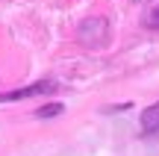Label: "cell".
<instances>
[{
    "label": "cell",
    "mask_w": 159,
    "mask_h": 156,
    "mask_svg": "<svg viewBox=\"0 0 159 156\" xmlns=\"http://www.w3.org/2000/svg\"><path fill=\"white\" fill-rule=\"evenodd\" d=\"M77 38L83 41V44H89V47L106 44V41H109V24H106V18H89V21H83L80 29H77Z\"/></svg>",
    "instance_id": "cell-1"
},
{
    "label": "cell",
    "mask_w": 159,
    "mask_h": 156,
    "mask_svg": "<svg viewBox=\"0 0 159 156\" xmlns=\"http://www.w3.org/2000/svg\"><path fill=\"white\" fill-rule=\"evenodd\" d=\"M56 91V86L53 82H35V86H30V88H15V91H6V94H0V103L3 100H24V97H33V94H53Z\"/></svg>",
    "instance_id": "cell-2"
},
{
    "label": "cell",
    "mask_w": 159,
    "mask_h": 156,
    "mask_svg": "<svg viewBox=\"0 0 159 156\" xmlns=\"http://www.w3.org/2000/svg\"><path fill=\"white\" fill-rule=\"evenodd\" d=\"M142 130H144V133H159V103H153L150 109H144Z\"/></svg>",
    "instance_id": "cell-3"
},
{
    "label": "cell",
    "mask_w": 159,
    "mask_h": 156,
    "mask_svg": "<svg viewBox=\"0 0 159 156\" xmlns=\"http://www.w3.org/2000/svg\"><path fill=\"white\" fill-rule=\"evenodd\" d=\"M62 112V103H47V106H41L39 112H35V118H53V115H59Z\"/></svg>",
    "instance_id": "cell-4"
},
{
    "label": "cell",
    "mask_w": 159,
    "mask_h": 156,
    "mask_svg": "<svg viewBox=\"0 0 159 156\" xmlns=\"http://www.w3.org/2000/svg\"><path fill=\"white\" fill-rule=\"evenodd\" d=\"M144 21H148L150 27H159V6H156V9H150V12H148V18H144Z\"/></svg>",
    "instance_id": "cell-5"
},
{
    "label": "cell",
    "mask_w": 159,
    "mask_h": 156,
    "mask_svg": "<svg viewBox=\"0 0 159 156\" xmlns=\"http://www.w3.org/2000/svg\"><path fill=\"white\" fill-rule=\"evenodd\" d=\"M139 3H144V0H139Z\"/></svg>",
    "instance_id": "cell-6"
}]
</instances>
